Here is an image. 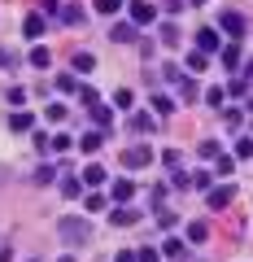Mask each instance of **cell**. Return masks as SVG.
<instances>
[{
    "label": "cell",
    "mask_w": 253,
    "mask_h": 262,
    "mask_svg": "<svg viewBox=\"0 0 253 262\" xmlns=\"http://www.w3.org/2000/svg\"><path fill=\"white\" fill-rule=\"evenodd\" d=\"M113 262H135V253H131V249H122V253H118Z\"/></svg>",
    "instance_id": "cell-45"
},
{
    "label": "cell",
    "mask_w": 253,
    "mask_h": 262,
    "mask_svg": "<svg viewBox=\"0 0 253 262\" xmlns=\"http://www.w3.org/2000/svg\"><path fill=\"white\" fill-rule=\"evenodd\" d=\"M27 61L35 66V70H48V66H53V53H48V48L39 44V48H31V57H27Z\"/></svg>",
    "instance_id": "cell-11"
},
{
    "label": "cell",
    "mask_w": 253,
    "mask_h": 262,
    "mask_svg": "<svg viewBox=\"0 0 253 262\" xmlns=\"http://www.w3.org/2000/svg\"><path fill=\"white\" fill-rule=\"evenodd\" d=\"M223 66H227V70H240V44H227L223 48Z\"/></svg>",
    "instance_id": "cell-18"
},
{
    "label": "cell",
    "mask_w": 253,
    "mask_h": 262,
    "mask_svg": "<svg viewBox=\"0 0 253 262\" xmlns=\"http://www.w3.org/2000/svg\"><path fill=\"white\" fill-rule=\"evenodd\" d=\"M214 162H218V175H227V179H232V170H236V162H232V158H223V153H218Z\"/></svg>",
    "instance_id": "cell-34"
},
{
    "label": "cell",
    "mask_w": 253,
    "mask_h": 262,
    "mask_svg": "<svg viewBox=\"0 0 253 262\" xmlns=\"http://www.w3.org/2000/svg\"><path fill=\"white\" fill-rule=\"evenodd\" d=\"M192 5H205V0H192Z\"/></svg>",
    "instance_id": "cell-47"
},
{
    "label": "cell",
    "mask_w": 253,
    "mask_h": 262,
    "mask_svg": "<svg viewBox=\"0 0 253 262\" xmlns=\"http://www.w3.org/2000/svg\"><path fill=\"white\" fill-rule=\"evenodd\" d=\"M197 153H201L205 162H214V158H218V144H214V140H201V144H197Z\"/></svg>",
    "instance_id": "cell-29"
},
{
    "label": "cell",
    "mask_w": 253,
    "mask_h": 262,
    "mask_svg": "<svg viewBox=\"0 0 253 262\" xmlns=\"http://www.w3.org/2000/svg\"><path fill=\"white\" fill-rule=\"evenodd\" d=\"M57 236H61L66 245H87L92 241V223L79 219V214H61L57 219Z\"/></svg>",
    "instance_id": "cell-1"
},
{
    "label": "cell",
    "mask_w": 253,
    "mask_h": 262,
    "mask_svg": "<svg viewBox=\"0 0 253 262\" xmlns=\"http://www.w3.org/2000/svg\"><path fill=\"white\" fill-rule=\"evenodd\" d=\"M109 39H113V44H135V27H131V22H113Z\"/></svg>",
    "instance_id": "cell-7"
},
{
    "label": "cell",
    "mask_w": 253,
    "mask_h": 262,
    "mask_svg": "<svg viewBox=\"0 0 253 262\" xmlns=\"http://www.w3.org/2000/svg\"><path fill=\"white\" fill-rule=\"evenodd\" d=\"M57 9H61L57 0H39V13H44V18H57Z\"/></svg>",
    "instance_id": "cell-37"
},
{
    "label": "cell",
    "mask_w": 253,
    "mask_h": 262,
    "mask_svg": "<svg viewBox=\"0 0 253 262\" xmlns=\"http://www.w3.org/2000/svg\"><path fill=\"white\" fill-rule=\"evenodd\" d=\"M87 110H92V118H96V127H101V131L109 127V110H105L101 101H96V105H87Z\"/></svg>",
    "instance_id": "cell-22"
},
{
    "label": "cell",
    "mask_w": 253,
    "mask_h": 262,
    "mask_svg": "<svg viewBox=\"0 0 253 262\" xmlns=\"http://www.w3.org/2000/svg\"><path fill=\"white\" fill-rule=\"evenodd\" d=\"M188 70L201 75V70H205V53H188Z\"/></svg>",
    "instance_id": "cell-30"
},
{
    "label": "cell",
    "mask_w": 253,
    "mask_h": 262,
    "mask_svg": "<svg viewBox=\"0 0 253 262\" xmlns=\"http://www.w3.org/2000/svg\"><path fill=\"white\" fill-rule=\"evenodd\" d=\"M135 219H140V210H131L127 201H122V206L109 214V223H113V227H135Z\"/></svg>",
    "instance_id": "cell-6"
},
{
    "label": "cell",
    "mask_w": 253,
    "mask_h": 262,
    "mask_svg": "<svg viewBox=\"0 0 253 262\" xmlns=\"http://www.w3.org/2000/svg\"><path fill=\"white\" fill-rule=\"evenodd\" d=\"M205 201H210V210H227V206H232V196H236V188L232 184H223V188H205Z\"/></svg>",
    "instance_id": "cell-5"
},
{
    "label": "cell",
    "mask_w": 253,
    "mask_h": 262,
    "mask_svg": "<svg viewBox=\"0 0 253 262\" xmlns=\"http://www.w3.org/2000/svg\"><path fill=\"white\" fill-rule=\"evenodd\" d=\"M218 31H223V35H232V39H244V31H249V22H244V13H223V18H218Z\"/></svg>",
    "instance_id": "cell-3"
},
{
    "label": "cell",
    "mask_w": 253,
    "mask_h": 262,
    "mask_svg": "<svg viewBox=\"0 0 253 262\" xmlns=\"http://www.w3.org/2000/svg\"><path fill=\"white\" fill-rule=\"evenodd\" d=\"M135 262H157V249H140V253H135Z\"/></svg>",
    "instance_id": "cell-44"
},
{
    "label": "cell",
    "mask_w": 253,
    "mask_h": 262,
    "mask_svg": "<svg viewBox=\"0 0 253 262\" xmlns=\"http://www.w3.org/2000/svg\"><path fill=\"white\" fill-rule=\"evenodd\" d=\"M79 96H83V105H96V101H101V92H96V88H87V83L79 88Z\"/></svg>",
    "instance_id": "cell-36"
},
{
    "label": "cell",
    "mask_w": 253,
    "mask_h": 262,
    "mask_svg": "<svg viewBox=\"0 0 253 262\" xmlns=\"http://www.w3.org/2000/svg\"><path fill=\"white\" fill-rule=\"evenodd\" d=\"M227 92H232L236 101H244V96H249V79H244V75H236L232 83H227Z\"/></svg>",
    "instance_id": "cell-19"
},
{
    "label": "cell",
    "mask_w": 253,
    "mask_h": 262,
    "mask_svg": "<svg viewBox=\"0 0 253 262\" xmlns=\"http://www.w3.org/2000/svg\"><path fill=\"white\" fill-rule=\"evenodd\" d=\"M131 101H135L131 88H118V96H113V110H131Z\"/></svg>",
    "instance_id": "cell-24"
},
{
    "label": "cell",
    "mask_w": 253,
    "mask_h": 262,
    "mask_svg": "<svg viewBox=\"0 0 253 262\" xmlns=\"http://www.w3.org/2000/svg\"><path fill=\"white\" fill-rule=\"evenodd\" d=\"M122 0H96V13H118Z\"/></svg>",
    "instance_id": "cell-33"
},
{
    "label": "cell",
    "mask_w": 253,
    "mask_h": 262,
    "mask_svg": "<svg viewBox=\"0 0 253 262\" xmlns=\"http://www.w3.org/2000/svg\"><path fill=\"white\" fill-rule=\"evenodd\" d=\"M157 227H166V232H170V227H175V214H170V210H157Z\"/></svg>",
    "instance_id": "cell-39"
},
{
    "label": "cell",
    "mask_w": 253,
    "mask_h": 262,
    "mask_svg": "<svg viewBox=\"0 0 253 262\" xmlns=\"http://www.w3.org/2000/svg\"><path fill=\"white\" fill-rule=\"evenodd\" d=\"M153 110H157V118H166V114H175V101L166 92H153Z\"/></svg>",
    "instance_id": "cell-14"
},
{
    "label": "cell",
    "mask_w": 253,
    "mask_h": 262,
    "mask_svg": "<svg viewBox=\"0 0 253 262\" xmlns=\"http://www.w3.org/2000/svg\"><path fill=\"white\" fill-rule=\"evenodd\" d=\"M57 88H61V92H75L79 83H75V75H61V79H57Z\"/></svg>",
    "instance_id": "cell-40"
},
{
    "label": "cell",
    "mask_w": 253,
    "mask_h": 262,
    "mask_svg": "<svg viewBox=\"0 0 253 262\" xmlns=\"http://www.w3.org/2000/svg\"><path fill=\"white\" fill-rule=\"evenodd\" d=\"M22 35H27V39H39V35H44V13H27V22H22Z\"/></svg>",
    "instance_id": "cell-8"
},
{
    "label": "cell",
    "mask_w": 253,
    "mask_h": 262,
    "mask_svg": "<svg viewBox=\"0 0 253 262\" xmlns=\"http://www.w3.org/2000/svg\"><path fill=\"white\" fill-rule=\"evenodd\" d=\"M157 35H162V44H166V48H175V44H179V27H175V22H162Z\"/></svg>",
    "instance_id": "cell-17"
},
{
    "label": "cell",
    "mask_w": 253,
    "mask_h": 262,
    "mask_svg": "<svg viewBox=\"0 0 253 262\" xmlns=\"http://www.w3.org/2000/svg\"><path fill=\"white\" fill-rule=\"evenodd\" d=\"M149 162H153L149 144H131V149H122V166H127V170H140V166H149Z\"/></svg>",
    "instance_id": "cell-2"
},
{
    "label": "cell",
    "mask_w": 253,
    "mask_h": 262,
    "mask_svg": "<svg viewBox=\"0 0 253 262\" xmlns=\"http://www.w3.org/2000/svg\"><path fill=\"white\" fill-rule=\"evenodd\" d=\"M92 66H96L92 53H75V70H79V75H83V70H92Z\"/></svg>",
    "instance_id": "cell-26"
},
{
    "label": "cell",
    "mask_w": 253,
    "mask_h": 262,
    "mask_svg": "<svg viewBox=\"0 0 253 262\" xmlns=\"http://www.w3.org/2000/svg\"><path fill=\"white\" fill-rule=\"evenodd\" d=\"M0 262H9V245L5 241H0Z\"/></svg>",
    "instance_id": "cell-46"
},
{
    "label": "cell",
    "mask_w": 253,
    "mask_h": 262,
    "mask_svg": "<svg viewBox=\"0 0 253 262\" xmlns=\"http://www.w3.org/2000/svg\"><path fill=\"white\" fill-rule=\"evenodd\" d=\"M66 22H83V9H75V5H66V9H57Z\"/></svg>",
    "instance_id": "cell-35"
},
{
    "label": "cell",
    "mask_w": 253,
    "mask_h": 262,
    "mask_svg": "<svg viewBox=\"0 0 253 262\" xmlns=\"http://www.w3.org/2000/svg\"><path fill=\"white\" fill-rule=\"evenodd\" d=\"M131 196H135L131 179H118V184H113V201H118V206H122V201H131Z\"/></svg>",
    "instance_id": "cell-12"
},
{
    "label": "cell",
    "mask_w": 253,
    "mask_h": 262,
    "mask_svg": "<svg viewBox=\"0 0 253 262\" xmlns=\"http://www.w3.org/2000/svg\"><path fill=\"white\" fill-rule=\"evenodd\" d=\"M236 158H253V140H249V136L236 140Z\"/></svg>",
    "instance_id": "cell-31"
},
{
    "label": "cell",
    "mask_w": 253,
    "mask_h": 262,
    "mask_svg": "<svg viewBox=\"0 0 253 262\" xmlns=\"http://www.w3.org/2000/svg\"><path fill=\"white\" fill-rule=\"evenodd\" d=\"M61 192H66V196H79V192H83V184H79L75 175H66V179H61Z\"/></svg>",
    "instance_id": "cell-27"
},
{
    "label": "cell",
    "mask_w": 253,
    "mask_h": 262,
    "mask_svg": "<svg viewBox=\"0 0 253 262\" xmlns=\"http://www.w3.org/2000/svg\"><path fill=\"white\" fill-rule=\"evenodd\" d=\"M157 253H166V258H175V262H183V245L175 241V236H166V241H162V249Z\"/></svg>",
    "instance_id": "cell-15"
},
{
    "label": "cell",
    "mask_w": 253,
    "mask_h": 262,
    "mask_svg": "<svg viewBox=\"0 0 253 262\" xmlns=\"http://www.w3.org/2000/svg\"><path fill=\"white\" fill-rule=\"evenodd\" d=\"M223 122H227V127H232V131H240V122H244V114H240V110H227V114H223Z\"/></svg>",
    "instance_id": "cell-32"
},
{
    "label": "cell",
    "mask_w": 253,
    "mask_h": 262,
    "mask_svg": "<svg viewBox=\"0 0 253 262\" xmlns=\"http://www.w3.org/2000/svg\"><path fill=\"white\" fill-rule=\"evenodd\" d=\"M27 101V88H9V105H22Z\"/></svg>",
    "instance_id": "cell-42"
},
{
    "label": "cell",
    "mask_w": 253,
    "mask_h": 262,
    "mask_svg": "<svg viewBox=\"0 0 253 262\" xmlns=\"http://www.w3.org/2000/svg\"><path fill=\"white\" fill-rule=\"evenodd\" d=\"M66 114H70L66 105H61V101H53V105H48V110H44V118H48V122H61V118H66Z\"/></svg>",
    "instance_id": "cell-23"
},
{
    "label": "cell",
    "mask_w": 253,
    "mask_h": 262,
    "mask_svg": "<svg viewBox=\"0 0 253 262\" xmlns=\"http://www.w3.org/2000/svg\"><path fill=\"white\" fill-rule=\"evenodd\" d=\"M210 184H214V175H210V170H192V175H188V188H197V192H205Z\"/></svg>",
    "instance_id": "cell-13"
},
{
    "label": "cell",
    "mask_w": 253,
    "mask_h": 262,
    "mask_svg": "<svg viewBox=\"0 0 253 262\" xmlns=\"http://www.w3.org/2000/svg\"><path fill=\"white\" fill-rule=\"evenodd\" d=\"M35 184H53V166H39L35 170Z\"/></svg>",
    "instance_id": "cell-41"
},
{
    "label": "cell",
    "mask_w": 253,
    "mask_h": 262,
    "mask_svg": "<svg viewBox=\"0 0 253 262\" xmlns=\"http://www.w3.org/2000/svg\"><path fill=\"white\" fill-rule=\"evenodd\" d=\"M101 144H105V131H83V140H79V149H83V153H96Z\"/></svg>",
    "instance_id": "cell-10"
},
{
    "label": "cell",
    "mask_w": 253,
    "mask_h": 262,
    "mask_svg": "<svg viewBox=\"0 0 253 262\" xmlns=\"http://www.w3.org/2000/svg\"><path fill=\"white\" fill-rule=\"evenodd\" d=\"M214 48H218V31H197V53H214Z\"/></svg>",
    "instance_id": "cell-9"
},
{
    "label": "cell",
    "mask_w": 253,
    "mask_h": 262,
    "mask_svg": "<svg viewBox=\"0 0 253 262\" xmlns=\"http://www.w3.org/2000/svg\"><path fill=\"white\" fill-rule=\"evenodd\" d=\"M205 236H210V227H205V223H188V241H197V245H201Z\"/></svg>",
    "instance_id": "cell-25"
},
{
    "label": "cell",
    "mask_w": 253,
    "mask_h": 262,
    "mask_svg": "<svg viewBox=\"0 0 253 262\" xmlns=\"http://www.w3.org/2000/svg\"><path fill=\"white\" fill-rule=\"evenodd\" d=\"M0 66H18V53H9V48H0Z\"/></svg>",
    "instance_id": "cell-43"
},
{
    "label": "cell",
    "mask_w": 253,
    "mask_h": 262,
    "mask_svg": "<svg viewBox=\"0 0 253 262\" xmlns=\"http://www.w3.org/2000/svg\"><path fill=\"white\" fill-rule=\"evenodd\" d=\"M83 184H87V188H101V184H105V170L96 166V162H92V166L83 170Z\"/></svg>",
    "instance_id": "cell-20"
},
{
    "label": "cell",
    "mask_w": 253,
    "mask_h": 262,
    "mask_svg": "<svg viewBox=\"0 0 253 262\" xmlns=\"http://www.w3.org/2000/svg\"><path fill=\"white\" fill-rule=\"evenodd\" d=\"M149 22H157V5H149V0H131V27H149Z\"/></svg>",
    "instance_id": "cell-4"
},
{
    "label": "cell",
    "mask_w": 253,
    "mask_h": 262,
    "mask_svg": "<svg viewBox=\"0 0 253 262\" xmlns=\"http://www.w3.org/2000/svg\"><path fill=\"white\" fill-rule=\"evenodd\" d=\"M205 101H210V105H223V101H227V92H223V88H210Z\"/></svg>",
    "instance_id": "cell-38"
},
{
    "label": "cell",
    "mask_w": 253,
    "mask_h": 262,
    "mask_svg": "<svg viewBox=\"0 0 253 262\" xmlns=\"http://www.w3.org/2000/svg\"><path fill=\"white\" fill-rule=\"evenodd\" d=\"M70 144H75V140H70L66 131H57L53 140H48V153H66V149H70Z\"/></svg>",
    "instance_id": "cell-21"
},
{
    "label": "cell",
    "mask_w": 253,
    "mask_h": 262,
    "mask_svg": "<svg viewBox=\"0 0 253 262\" xmlns=\"http://www.w3.org/2000/svg\"><path fill=\"white\" fill-rule=\"evenodd\" d=\"M31 127H35V118H31V114H9V131H31Z\"/></svg>",
    "instance_id": "cell-16"
},
{
    "label": "cell",
    "mask_w": 253,
    "mask_h": 262,
    "mask_svg": "<svg viewBox=\"0 0 253 262\" xmlns=\"http://www.w3.org/2000/svg\"><path fill=\"white\" fill-rule=\"evenodd\" d=\"M153 127V114H131V131H149Z\"/></svg>",
    "instance_id": "cell-28"
}]
</instances>
